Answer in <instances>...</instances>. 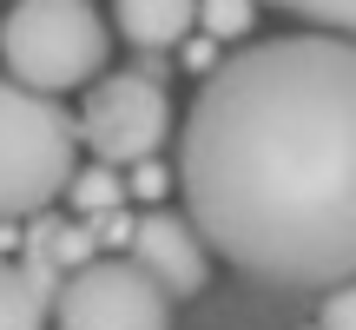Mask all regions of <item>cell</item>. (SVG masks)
<instances>
[{
  "label": "cell",
  "instance_id": "obj_1",
  "mask_svg": "<svg viewBox=\"0 0 356 330\" xmlns=\"http://www.w3.org/2000/svg\"><path fill=\"white\" fill-rule=\"evenodd\" d=\"M185 218L244 278H356V40L284 33L204 73L178 146Z\"/></svg>",
  "mask_w": 356,
  "mask_h": 330
},
{
  "label": "cell",
  "instance_id": "obj_2",
  "mask_svg": "<svg viewBox=\"0 0 356 330\" xmlns=\"http://www.w3.org/2000/svg\"><path fill=\"white\" fill-rule=\"evenodd\" d=\"M79 126L53 93L0 79V218H33L66 198Z\"/></svg>",
  "mask_w": 356,
  "mask_h": 330
},
{
  "label": "cell",
  "instance_id": "obj_3",
  "mask_svg": "<svg viewBox=\"0 0 356 330\" xmlns=\"http://www.w3.org/2000/svg\"><path fill=\"white\" fill-rule=\"evenodd\" d=\"M106 20L92 0H13L0 20V60L7 79L33 93H73L106 73Z\"/></svg>",
  "mask_w": 356,
  "mask_h": 330
},
{
  "label": "cell",
  "instance_id": "obj_4",
  "mask_svg": "<svg viewBox=\"0 0 356 330\" xmlns=\"http://www.w3.org/2000/svg\"><path fill=\"white\" fill-rule=\"evenodd\" d=\"M53 330H172V291L132 258H86L66 271L47 311Z\"/></svg>",
  "mask_w": 356,
  "mask_h": 330
},
{
  "label": "cell",
  "instance_id": "obj_5",
  "mask_svg": "<svg viewBox=\"0 0 356 330\" xmlns=\"http://www.w3.org/2000/svg\"><path fill=\"white\" fill-rule=\"evenodd\" d=\"M172 139V100L159 79L145 73H99L79 106V146L99 165H139L159 159V146Z\"/></svg>",
  "mask_w": 356,
  "mask_h": 330
},
{
  "label": "cell",
  "instance_id": "obj_6",
  "mask_svg": "<svg viewBox=\"0 0 356 330\" xmlns=\"http://www.w3.org/2000/svg\"><path fill=\"white\" fill-rule=\"evenodd\" d=\"M126 251H132V265H145L172 297L204 291V278H211V244L198 238V225H191V218L165 212V205L139 212V225H132V244H126Z\"/></svg>",
  "mask_w": 356,
  "mask_h": 330
},
{
  "label": "cell",
  "instance_id": "obj_7",
  "mask_svg": "<svg viewBox=\"0 0 356 330\" xmlns=\"http://www.w3.org/2000/svg\"><path fill=\"white\" fill-rule=\"evenodd\" d=\"M113 20L132 47L145 53H165L198 26V0H113Z\"/></svg>",
  "mask_w": 356,
  "mask_h": 330
},
{
  "label": "cell",
  "instance_id": "obj_8",
  "mask_svg": "<svg viewBox=\"0 0 356 330\" xmlns=\"http://www.w3.org/2000/svg\"><path fill=\"white\" fill-rule=\"evenodd\" d=\"M47 311H53V291H40L26 265L0 258V330H47Z\"/></svg>",
  "mask_w": 356,
  "mask_h": 330
},
{
  "label": "cell",
  "instance_id": "obj_9",
  "mask_svg": "<svg viewBox=\"0 0 356 330\" xmlns=\"http://www.w3.org/2000/svg\"><path fill=\"white\" fill-rule=\"evenodd\" d=\"M66 198H73V218H106V212H119L126 205V178H119V165H99L92 159L86 172H73L66 178Z\"/></svg>",
  "mask_w": 356,
  "mask_h": 330
},
{
  "label": "cell",
  "instance_id": "obj_10",
  "mask_svg": "<svg viewBox=\"0 0 356 330\" xmlns=\"http://www.w3.org/2000/svg\"><path fill=\"white\" fill-rule=\"evenodd\" d=\"M251 26H257V0H198V33H211L218 47L244 40Z\"/></svg>",
  "mask_w": 356,
  "mask_h": 330
},
{
  "label": "cell",
  "instance_id": "obj_11",
  "mask_svg": "<svg viewBox=\"0 0 356 330\" xmlns=\"http://www.w3.org/2000/svg\"><path fill=\"white\" fill-rule=\"evenodd\" d=\"M270 7L297 13V20L323 26V33H343V40H356V0H270Z\"/></svg>",
  "mask_w": 356,
  "mask_h": 330
},
{
  "label": "cell",
  "instance_id": "obj_12",
  "mask_svg": "<svg viewBox=\"0 0 356 330\" xmlns=\"http://www.w3.org/2000/svg\"><path fill=\"white\" fill-rule=\"evenodd\" d=\"M172 191V172L159 159H139V165H126V198H139V205H159Z\"/></svg>",
  "mask_w": 356,
  "mask_h": 330
},
{
  "label": "cell",
  "instance_id": "obj_13",
  "mask_svg": "<svg viewBox=\"0 0 356 330\" xmlns=\"http://www.w3.org/2000/svg\"><path fill=\"white\" fill-rule=\"evenodd\" d=\"M317 330H356V278L330 284V297H323V324Z\"/></svg>",
  "mask_w": 356,
  "mask_h": 330
},
{
  "label": "cell",
  "instance_id": "obj_14",
  "mask_svg": "<svg viewBox=\"0 0 356 330\" xmlns=\"http://www.w3.org/2000/svg\"><path fill=\"white\" fill-rule=\"evenodd\" d=\"M172 53H178V66H185V73H198V79H204V73L218 66V40H211V33H198V26H191V33L178 40Z\"/></svg>",
  "mask_w": 356,
  "mask_h": 330
},
{
  "label": "cell",
  "instance_id": "obj_15",
  "mask_svg": "<svg viewBox=\"0 0 356 330\" xmlns=\"http://www.w3.org/2000/svg\"><path fill=\"white\" fill-rule=\"evenodd\" d=\"M132 225H139V218H132L126 205H119V212H106V218H92V238H99V251H126V244H132Z\"/></svg>",
  "mask_w": 356,
  "mask_h": 330
}]
</instances>
